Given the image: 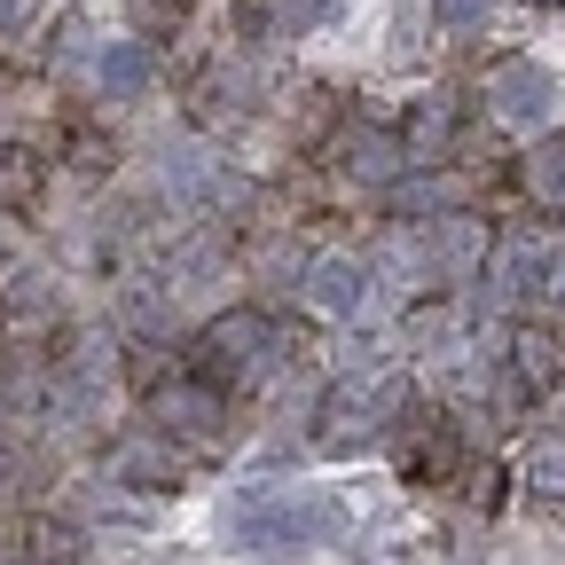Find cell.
Returning a JSON list of instances; mask_svg holds the SVG:
<instances>
[{
  "label": "cell",
  "mask_w": 565,
  "mask_h": 565,
  "mask_svg": "<svg viewBox=\"0 0 565 565\" xmlns=\"http://www.w3.org/2000/svg\"><path fill=\"white\" fill-rule=\"evenodd\" d=\"M345 511L330 503V494H291V487H259V494H244V503L228 511V526L244 534V542H322L330 526H338Z\"/></svg>",
  "instance_id": "6da1fadb"
},
{
  "label": "cell",
  "mask_w": 565,
  "mask_h": 565,
  "mask_svg": "<svg viewBox=\"0 0 565 565\" xmlns=\"http://www.w3.org/2000/svg\"><path fill=\"white\" fill-rule=\"evenodd\" d=\"M267 353V315H252V307H236V315H221L204 330V385L212 377H236V370H252Z\"/></svg>",
  "instance_id": "7a4b0ae2"
},
{
  "label": "cell",
  "mask_w": 565,
  "mask_h": 565,
  "mask_svg": "<svg viewBox=\"0 0 565 565\" xmlns=\"http://www.w3.org/2000/svg\"><path fill=\"white\" fill-rule=\"evenodd\" d=\"M487 103L494 110H503L511 126H542L550 118V103H557V79H550V71L542 63H503V71H494V79H487Z\"/></svg>",
  "instance_id": "3957f363"
},
{
  "label": "cell",
  "mask_w": 565,
  "mask_h": 565,
  "mask_svg": "<svg viewBox=\"0 0 565 565\" xmlns=\"http://www.w3.org/2000/svg\"><path fill=\"white\" fill-rule=\"evenodd\" d=\"M307 291H315L322 315H362V299H370V267L345 259V252H330V259L307 267Z\"/></svg>",
  "instance_id": "277c9868"
},
{
  "label": "cell",
  "mask_w": 565,
  "mask_h": 565,
  "mask_svg": "<svg viewBox=\"0 0 565 565\" xmlns=\"http://www.w3.org/2000/svg\"><path fill=\"white\" fill-rule=\"evenodd\" d=\"M150 79H158V55H150V40H118V47L103 55V95H110V103H134Z\"/></svg>",
  "instance_id": "5b68a950"
},
{
  "label": "cell",
  "mask_w": 565,
  "mask_h": 565,
  "mask_svg": "<svg viewBox=\"0 0 565 565\" xmlns=\"http://www.w3.org/2000/svg\"><path fill=\"white\" fill-rule=\"evenodd\" d=\"M158 416L173 424V433L204 440L212 424H221V393H212V385H166V393H158Z\"/></svg>",
  "instance_id": "8992f818"
},
{
  "label": "cell",
  "mask_w": 565,
  "mask_h": 565,
  "mask_svg": "<svg viewBox=\"0 0 565 565\" xmlns=\"http://www.w3.org/2000/svg\"><path fill=\"white\" fill-rule=\"evenodd\" d=\"M534 282H550V259H542L534 244H511L503 259H494V299H503V307L534 299Z\"/></svg>",
  "instance_id": "52a82bcc"
},
{
  "label": "cell",
  "mask_w": 565,
  "mask_h": 565,
  "mask_svg": "<svg viewBox=\"0 0 565 565\" xmlns=\"http://www.w3.org/2000/svg\"><path fill=\"white\" fill-rule=\"evenodd\" d=\"M393 166H401V141L393 134H353L345 141V173L353 181H393Z\"/></svg>",
  "instance_id": "ba28073f"
},
{
  "label": "cell",
  "mask_w": 565,
  "mask_h": 565,
  "mask_svg": "<svg viewBox=\"0 0 565 565\" xmlns=\"http://www.w3.org/2000/svg\"><path fill=\"white\" fill-rule=\"evenodd\" d=\"M542 385H550V338L519 330V338H511V393H519V401H534Z\"/></svg>",
  "instance_id": "9c48e42d"
},
{
  "label": "cell",
  "mask_w": 565,
  "mask_h": 565,
  "mask_svg": "<svg viewBox=\"0 0 565 565\" xmlns=\"http://www.w3.org/2000/svg\"><path fill=\"white\" fill-rule=\"evenodd\" d=\"M433 267L440 275H471L479 267V228L471 221H440L433 228Z\"/></svg>",
  "instance_id": "30bf717a"
},
{
  "label": "cell",
  "mask_w": 565,
  "mask_h": 565,
  "mask_svg": "<svg viewBox=\"0 0 565 565\" xmlns=\"http://www.w3.org/2000/svg\"><path fill=\"white\" fill-rule=\"evenodd\" d=\"M526 181H534V196H542V204H565V134H550L542 150H534Z\"/></svg>",
  "instance_id": "8fae6325"
},
{
  "label": "cell",
  "mask_w": 565,
  "mask_h": 565,
  "mask_svg": "<svg viewBox=\"0 0 565 565\" xmlns=\"http://www.w3.org/2000/svg\"><path fill=\"white\" fill-rule=\"evenodd\" d=\"M526 479H534L542 494H565V433H542V440H534V456H526Z\"/></svg>",
  "instance_id": "7c38bea8"
},
{
  "label": "cell",
  "mask_w": 565,
  "mask_h": 565,
  "mask_svg": "<svg viewBox=\"0 0 565 565\" xmlns=\"http://www.w3.org/2000/svg\"><path fill=\"white\" fill-rule=\"evenodd\" d=\"M440 150H448V110H440V103H424L416 126H408V158L424 166V158H440Z\"/></svg>",
  "instance_id": "4fadbf2b"
},
{
  "label": "cell",
  "mask_w": 565,
  "mask_h": 565,
  "mask_svg": "<svg viewBox=\"0 0 565 565\" xmlns=\"http://www.w3.org/2000/svg\"><path fill=\"white\" fill-rule=\"evenodd\" d=\"M134 487H173V456L158 463V448H126V463H118Z\"/></svg>",
  "instance_id": "5bb4252c"
},
{
  "label": "cell",
  "mask_w": 565,
  "mask_h": 565,
  "mask_svg": "<svg viewBox=\"0 0 565 565\" xmlns=\"http://www.w3.org/2000/svg\"><path fill=\"white\" fill-rule=\"evenodd\" d=\"M275 17L291 24V32H307V24H322V17H330V0H275Z\"/></svg>",
  "instance_id": "9a60e30c"
},
{
  "label": "cell",
  "mask_w": 565,
  "mask_h": 565,
  "mask_svg": "<svg viewBox=\"0 0 565 565\" xmlns=\"http://www.w3.org/2000/svg\"><path fill=\"white\" fill-rule=\"evenodd\" d=\"M408 338H416V345H440V338H448V315H440V307L408 315Z\"/></svg>",
  "instance_id": "2e32d148"
},
{
  "label": "cell",
  "mask_w": 565,
  "mask_h": 565,
  "mask_svg": "<svg viewBox=\"0 0 565 565\" xmlns=\"http://www.w3.org/2000/svg\"><path fill=\"white\" fill-rule=\"evenodd\" d=\"M267 32V0H236V40H259Z\"/></svg>",
  "instance_id": "e0dca14e"
},
{
  "label": "cell",
  "mask_w": 565,
  "mask_h": 565,
  "mask_svg": "<svg viewBox=\"0 0 565 565\" xmlns=\"http://www.w3.org/2000/svg\"><path fill=\"white\" fill-rule=\"evenodd\" d=\"M494 0H440V24H479Z\"/></svg>",
  "instance_id": "ac0fdd59"
},
{
  "label": "cell",
  "mask_w": 565,
  "mask_h": 565,
  "mask_svg": "<svg viewBox=\"0 0 565 565\" xmlns=\"http://www.w3.org/2000/svg\"><path fill=\"white\" fill-rule=\"evenodd\" d=\"M32 181H24V158H0V196H24Z\"/></svg>",
  "instance_id": "d6986e66"
},
{
  "label": "cell",
  "mask_w": 565,
  "mask_h": 565,
  "mask_svg": "<svg viewBox=\"0 0 565 565\" xmlns=\"http://www.w3.org/2000/svg\"><path fill=\"white\" fill-rule=\"evenodd\" d=\"M401 204H408V212H433V204H440V189H433V181H416V189H401Z\"/></svg>",
  "instance_id": "ffe728a7"
},
{
  "label": "cell",
  "mask_w": 565,
  "mask_h": 565,
  "mask_svg": "<svg viewBox=\"0 0 565 565\" xmlns=\"http://www.w3.org/2000/svg\"><path fill=\"white\" fill-rule=\"evenodd\" d=\"M550 291H557V299H565V259H557V267H550Z\"/></svg>",
  "instance_id": "44dd1931"
},
{
  "label": "cell",
  "mask_w": 565,
  "mask_h": 565,
  "mask_svg": "<svg viewBox=\"0 0 565 565\" xmlns=\"http://www.w3.org/2000/svg\"><path fill=\"white\" fill-rule=\"evenodd\" d=\"M17 9H24V0H0V24H17Z\"/></svg>",
  "instance_id": "7402d4cb"
}]
</instances>
